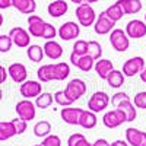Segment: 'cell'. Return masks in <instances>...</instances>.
I'll list each match as a JSON object with an SVG mask.
<instances>
[{
  "instance_id": "4dcf8cb0",
  "label": "cell",
  "mask_w": 146,
  "mask_h": 146,
  "mask_svg": "<svg viewBox=\"0 0 146 146\" xmlns=\"http://www.w3.org/2000/svg\"><path fill=\"white\" fill-rule=\"evenodd\" d=\"M94 64H95V60H94L91 56L85 54V56H79L78 63H76L75 67H78L79 70H82V72H85V73H88V72H91V70L94 69Z\"/></svg>"
},
{
  "instance_id": "9c48e42d",
  "label": "cell",
  "mask_w": 146,
  "mask_h": 146,
  "mask_svg": "<svg viewBox=\"0 0 146 146\" xmlns=\"http://www.w3.org/2000/svg\"><path fill=\"white\" fill-rule=\"evenodd\" d=\"M9 36L12 38L13 44L19 48H28L31 45V35L27 29H23L22 27H15L12 28L9 32Z\"/></svg>"
},
{
  "instance_id": "f907efd6",
  "label": "cell",
  "mask_w": 146,
  "mask_h": 146,
  "mask_svg": "<svg viewBox=\"0 0 146 146\" xmlns=\"http://www.w3.org/2000/svg\"><path fill=\"white\" fill-rule=\"evenodd\" d=\"M96 2H100V0H85V3H88V5H91V3H96Z\"/></svg>"
},
{
  "instance_id": "816d5d0a",
  "label": "cell",
  "mask_w": 146,
  "mask_h": 146,
  "mask_svg": "<svg viewBox=\"0 0 146 146\" xmlns=\"http://www.w3.org/2000/svg\"><path fill=\"white\" fill-rule=\"evenodd\" d=\"M2 25H3V15L0 13V27H2Z\"/></svg>"
},
{
  "instance_id": "db71d44e",
  "label": "cell",
  "mask_w": 146,
  "mask_h": 146,
  "mask_svg": "<svg viewBox=\"0 0 146 146\" xmlns=\"http://www.w3.org/2000/svg\"><path fill=\"white\" fill-rule=\"evenodd\" d=\"M34 146H42V145H34Z\"/></svg>"
},
{
  "instance_id": "bcb514c9",
  "label": "cell",
  "mask_w": 146,
  "mask_h": 146,
  "mask_svg": "<svg viewBox=\"0 0 146 146\" xmlns=\"http://www.w3.org/2000/svg\"><path fill=\"white\" fill-rule=\"evenodd\" d=\"M75 146H92V143H89L86 137H83V139H80V140H79Z\"/></svg>"
},
{
  "instance_id": "ab89813d",
  "label": "cell",
  "mask_w": 146,
  "mask_h": 146,
  "mask_svg": "<svg viewBox=\"0 0 146 146\" xmlns=\"http://www.w3.org/2000/svg\"><path fill=\"white\" fill-rule=\"evenodd\" d=\"M127 100H130V96H129L126 92H115V94L111 96V100H110V101H111V104L117 108L121 102H123V101H127Z\"/></svg>"
},
{
  "instance_id": "6da1fadb",
  "label": "cell",
  "mask_w": 146,
  "mask_h": 146,
  "mask_svg": "<svg viewBox=\"0 0 146 146\" xmlns=\"http://www.w3.org/2000/svg\"><path fill=\"white\" fill-rule=\"evenodd\" d=\"M76 19L80 27H85V28L94 27V23L96 21V13L91 5L82 3L76 7Z\"/></svg>"
},
{
  "instance_id": "44dd1931",
  "label": "cell",
  "mask_w": 146,
  "mask_h": 146,
  "mask_svg": "<svg viewBox=\"0 0 146 146\" xmlns=\"http://www.w3.org/2000/svg\"><path fill=\"white\" fill-rule=\"evenodd\" d=\"M18 135L15 121H0V142H6Z\"/></svg>"
},
{
  "instance_id": "8fae6325",
  "label": "cell",
  "mask_w": 146,
  "mask_h": 146,
  "mask_svg": "<svg viewBox=\"0 0 146 146\" xmlns=\"http://www.w3.org/2000/svg\"><path fill=\"white\" fill-rule=\"evenodd\" d=\"M124 31L129 38L133 40L143 38V36H146V22L140 19H131L130 22H127Z\"/></svg>"
},
{
  "instance_id": "83f0119b",
  "label": "cell",
  "mask_w": 146,
  "mask_h": 146,
  "mask_svg": "<svg viewBox=\"0 0 146 146\" xmlns=\"http://www.w3.org/2000/svg\"><path fill=\"white\" fill-rule=\"evenodd\" d=\"M105 15L111 19L113 22H118L120 19H123V16H124V12H123V9H121V6H120V3L118 2H115L114 5H111V6H108L105 10Z\"/></svg>"
},
{
  "instance_id": "8992f818",
  "label": "cell",
  "mask_w": 146,
  "mask_h": 146,
  "mask_svg": "<svg viewBox=\"0 0 146 146\" xmlns=\"http://www.w3.org/2000/svg\"><path fill=\"white\" fill-rule=\"evenodd\" d=\"M57 35H58V38H62L63 41L76 40L80 35V25L76 22H73V21H67L57 29Z\"/></svg>"
},
{
  "instance_id": "d590c367",
  "label": "cell",
  "mask_w": 146,
  "mask_h": 146,
  "mask_svg": "<svg viewBox=\"0 0 146 146\" xmlns=\"http://www.w3.org/2000/svg\"><path fill=\"white\" fill-rule=\"evenodd\" d=\"M72 53H75L78 56L88 54V41H85V40H76V42L73 44V51Z\"/></svg>"
},
{
  "instance_id": "ba28073f",
  "label": "cell",
  "mask_w": 146,
  "mask_h": 146,
  "mask_svg": "<svg viewBox=\"0 0 146 146\" xmlns=\"http://www.w3.org/2000/svg\"><path fill=\"white\" fill-rule=\"evenodd\" d=\"M102 123L105 127L108 129H117L120 127L123 123H127L126 120V115L121 110L115 108V110H111V111H107L102 117Z\"/></svg>"
},
{
  "instance_id": "484cf974",
  "label": "cell",
  "mask_w": 146,
  "mask_h": 146,
  "mask_svg": "<svg viewBox=\"0 0 146 146\" xmlns=\"http://www.w3.org/2000/svg\"><path fill=\"white\" fill-rule=\"evenodd\" d=\"M70 75V66L66 62L62 63H54L53 64V76L54 80H64Z\"/></svg>"
},
{
  "instance_id": "9a60e30c",
  "label": "cell",
  "mask_w": 146,
  "mask_h": 146,
  "mask_svg": "<svg viewBox=\"0 0 146 146\" xmlns=\"http://www.w3.org/2000/svg\"><path fill=\"white\" fill-rule=\"evenodd\" d=\"M7 73L9 78L13 80L15 83H23L25 80H28V70L22 63H12L7 67Z\"/></svg>"
},
{
  "instance_id": "11a10c76",
  "label": "cell",
  "mask_w": 146,
  "mask_h": 146,
  "mask_svg": "<svg viewBox=\"0 0 146 146\" xmlns=\"http://www.w3.org/2000/svg\"><path fill=\"white\" fill-rule=\"evenodd\" d=\"M145 22H146V13H145Z\"/></svg>"
},
{
  "instance_id": "ffe728a7",
  "label": "cell",
  "mask_w": 146,
  "mask_h": 146,
  "mask_svg": "<svg viewBox=\"0 0 146 146\" xmlns=\"http://www.w3.org/2000/svg\"><path fill=\"white\" fill-rule=\"evenodd\" d=\"M12 7H15L18 12L23 15H34L36 10V3L35 0H12Z\"/></svg>"
},
{
  "instance_id": "1f68e13d",
  "label": "cell",
  "mask_w": 146,
  "mask_h": 146,
  "mask_svg": "<svg viewBox=\"0 0 146 146\" xmlns=\"http://www.w3.org/2000/svg\"><path fill=\"white\" fill-rule=\"evenodd\" d=\"M53 95L50 92H41L38 96L35 98V107L36 108H41V110H45L48 108L51 104H53Z\"/></svg>"
},
{
  "instance_id": "4fadbf2b",
  "label": "cell",
  "mask_w": 146,
  "mask_h": 146,
  "mask_svg": "<svg viewBox=\"0 0 146 146\" xmlns=\"http://www.w3.org/2000/svg\"><path fill=\"white\" fill-rule=\"evenodd\" d=\"M83 110L82 108H73V107H63L60 111V117L69 126H79V118Z\"/></svg>"
},
{
  "instance_id": "74e56055",
  "label": "cell",
  "mask_w": 146,
  "mask_h": 146,
  "mask_svg": "<svg viewBox=\"0 0 146 146\" xmlns=\"http://www.w3.org/2000/svg\"><path fill=\"white\" fill-rule=\"evenodd\" d=\"M41 145L42 146H62V139L57 135H48L47 137L42 139Z\"/></svg>"
},
{
  "instance_id": "4316f807",
  "label": "cell",
  "mask_w": 146,
  "mask_h": 146,
  "mask_svg": "<svg viewBox=\"0 0 146 146\" xmlns=\"http://www.w3.org/2000/svg\"><path fill=\"white\" fill-rule=\"evenodd\" d=\"M27 56L28 58L31 60L32 63H40L42 62L44 58V48L41 45H36V44H31L28 48H27Z\"/></svg>"
},
{
  "instance_id": "c3c4849f",
  "label": "cell",
  "mask_w": 146,
  "mask_h": 146,
  "mask_svg": "<svg viewBox=\"0 0 146 146\" xmlns=\"http://www.w3.org/2000/svg\"><path fill=\"white\" fill-rule=\"evenodd\" d=\"M139 76H140V80H142L143 83H146V66H145V69L140 72V75H139Z\"/></svg>"
},
{
  "instance_id": "f6af8a7d",
  "label": "cell",
  "mask_w": 146,
  "mask_h": 146,
  "mask_svg": "<svg viewBox=\"0 0 146 146\" xmlns=\"http://www.w3.org/2000/svg\"><path fill=\"white\" fill-rule=\"evenodd\" d=\"M92 146H108V140L107 139H98V140H95V143H92Z\"/></svg>"
},
{
  "instance_id": "f1b7e54d",
  "label": "cell",
  "mask_w": 146,
  "mask_h": 146,
  "mask_svg": "<svg viewBox=\"0 0 146 146\" xmlns=\"http://www.w3.org/2000/svg\"><path fill=\"white\" fill-rule=\"evenodd\" d=\"M34 135L36 137H47L48 135H51V124H50V121H47V120H41L38 121L35 126H34Z\"/></svg>"
},
{
  "instance_id": "e0dca14e",
  "label": "cell",
  "mask_w": 146,
  "mask_h": 146,
  "mask_svg": "<svg viewBox=\"0 0 146 146\" xmlns=\"http://www.w3.org/2000/svg\"><path fill=\"white\" fill-rule=\"evenodd\" d=\"M94 69H95V73L98 75V78L105 80L110 73L114 70V64H113L111 60H108V58H100L95 62Z\"/></svg>"
},
{
  "instance_id": "836d02e7",
  "label": "cell",
  "mask_w": 146,
  "mask_h": 146,
  "mask_svg": "<svg viewBox=\"0 0 146 146\" xmlns=\"http://www.w3.org/2000/svg\"><path fill=\"white\" fill-rule=\"evenodd\" d=\"M53 98H54L56 104L60 105V107H72V104H73V101L66 95L64 89H63V91H57V92L53 95Z\"/></svg>"
},
{
  "instance_id": "8d00e7d4",
  "label": "cell",
  "mask_w": 146,
  "mask_h": 146,
  "mask_svg": "<svg viewBox=\"0 0 146 146\" xmlns=\"http://www.w3.org/2000/svg\"><path fill=\"white\" fill-rule=\"evenodd\" d=\"M12 45H13V41L9 35H0V53H9Z\"/></svg>"
},
{
  "instance_id": "f546056e",
  "label": "cell",
  "mask_w": 146,
  "mask_h": 146,
  "mask_svg": "<svg viewBox=\"0 0 146 146\" xmlns=\"http://www.w3.org/2000/svg\"><path fill=\"white\" fill-rule=\"evenodd\" d=\"M36 76H38V80L42 83L47 82H53L54 76H53V64H42L38 70H36Z\"/></svg>"
},
{
  "instance_id": "7bdbcfd3",
  "label": "cell",
  "mask_w": 146,
  "mask_h": 146,
  "mask_svg": "<svg viewBox=\"0 0 146 146\" xmlns=\"http://www.w3.org/2000/svg\"><path fill=\"white\" fill-rule=\"evenodd\" d=\"M7 76H9V73H7L6 67H5V66H0V85L6 82Z\"/></svg>"
},
{
  "instance_id": "2e32d148",
  "label": "cell",
  "mask_w": 146,
  "mask_h": 146,
  "mask_svg": "<svg viewBox=\"0 0 146 146\" xmlns=\"http://www.w3.org/2000/svg\"><path fill=\"white\" fill-rule=\"evenodd\" d=\"M44 23L45 21L38 16V15H29L28 16V32L31 36H34V38H41L42 35V29H44Z\"/></svg>"
},
{
  "instance_id": "cb8c5ba5",
  "label": "cell",
  "mask_w": 146,
  "mask_h": 146,
  "mask_svg": "<svg viewBox=\"0 0 146 146\" xmlns=\"http://www.w3.org/2000/svg\"><path fill=\"white\" fill-rule=\"evenodd\" d=\"M117 108H118V110H121V111L124 113L127 123H130V121H135V120H136V117H137V108L135 107V104L131 102V100L123 101V102H121Z\"/></svg>"
},
{
  "instance_id": "ac0fdd59",
  "label": "cell",
  "mask_w": 146,
  "mask_h": 146,
  "mask_svg": "<svg viewBox=\"0 0 146 146\" xmlns=\"http://www.w3.org/2000/svg\"><path fill=\"white\" fill-rule=\"evenodd\" d=\"M67 10H69V3L66 0H54L47 7V12L51 18H62L63 15L67 13Z\"/></svg>"
},
{
  "instance_id": "7402d4cb",
  "label": "cell",
  "mask_w": 146,
  "mask_h": 146,
  "mask_svg": "<svg viewBox=\"0 0 146 146\" xmlns=\"http://www.w3.org/2000/svg\"><path fill=\"white\" fill-rule=\"evenodd\" d=\"M117 2L120 3L124 15H136L143 7L140 0H117Z\"/></svg>"
},
{
  "instance_id": "d6986e66",
  "label": "cell",
  "mask_w": 146,
  "mask_h": 146,
  "mask_svg": "<svg viewBox=\"0 0 146 146\" xmlns=\"http://www.w3.org/2000/svg\"><path fill=\"white\" fill-rule=\"evenodd\" d=\"M42 48H44V54L48 58H51V60H58L60 57L63 56V47L60 45V42H57L54 40L45 41Z\"/></svg>"
},
{
  "instance_id": "3957f363",
  "label": "cell",
  "mask_w": 146,
  "mask_h": 146,
  "mask_svg": "<svg viewBox=\"0 0 146 146\" xmlns=\"http://www.w3.org/2000/svg\"><path fill=\"white\" fill-rule=\"evenodd\" d=\"M110 100H111V98H110V95L107 92L96 91V92H94L91 95V98L88 101V110L92 111V113H95V114L101 113V111H104V110L108 107Z\"/></svg>"
},
{
  "instance_id": "ee69618b",
  "label": "cell",
  "mask_w": 146,
  "mask_h": 146,
  "mask_svg": "<svg viewBox=\"0 0 146 146\" xmlns=\"http://www.w3.org/2000/svg\"><path fill=\"white\" fill-rule=\"evenodd\" d=\"M12 7V0H0V9H9Z\"/></svg>"
},
{
  "instance_id": "e575fe53",
  "label": "cell",
  "mask_w": 146,
  "mask_h": 146,
  "mask_svg": "<svg viewBox=\"0 0 146 146\" xmlns=\"http://www.w3.org/2000/svg\"><path fill=\"white\" fill-rule=\"evenodd\" d=\"M56 35H57L56 27L51 25V23H48V22H45V23H44V29H42L41 38H44L45 41H50V40H54V38H56Z\"/></svg>"
},
{
  "instance_id": "f5cc1de1",
  "label": "cell",
  "mask_w": 146,
  "mask_h": 146,
  "mask_svg": "<svg viewBox=\"0 0 146 146\" xmlns=\"http://www.w3.org/2000/svg\"><path fill=\"white\" fill-rule=\"evenodd\" d=\"M3 100V91H2V88H0V101Z\"/></svg>"
},
{
  "instance_id": "f35d334b",
  "label": "cell",
  "mask_w": 146,
  "mask_h": 146,
  "mask_svg": "<svg viewBox=\"0 0 146 146\" xmlns=\"http://www.w3.org/2000/svg\"><path fill=\"white\" fill-rule=\"evenodd\" d=\"M135 107L136 108H142V110H146V91H142V92H137L135 95Z\"/></svg>"
},
{
  "instance_id": "603a6c76",
  "label": "cell",
  "mask_w": 146,
  "mask_h": 146,
  "mask_svg": "<svg viewBox=\"0 0 146 146\" xmlns=\"http://www.w3.org/2000/svg\"><path fill=\"white\" fill-rule=\"evenodd\" d=\"M96 123H98L96 114L89 111V110H83L82 114H80V118H79V126L86 129V130H91L96 126Z\"/></svg>"
},
{
  "instance_id": "277c9868",
  "label": "cell",
  "mask_w": 146,
  "mask_h": 146,
  "mask_svg": "<svg viewBox=\"0 0 146 146\" xmlns=\"http://www.w3.org/2000/svg\"><path fill=\"white\" fill-rule=\"evenodd\" d=\"M86 83H85V80L82 79H72L67 85H66V88H64V92L66 95L69 96V98L75 102L78 101L79 98H82V96L86 94Z\"/></svg>"
},
{
  "instance_id": "5b68a950",
  "label": "cell",
  "mask_w": 146,
  "mask_h": 146,
  "mask_svg": "<svg viewBox=\"0 0 146 146\" xmlns=\"http://www.w3.org/2000/svg\"><path fill=\"white\" fill-rule=\"evenodd\" d=\"M15 111L21 120L31 121L36 115V107H35V102H32L31 100H22L16 104Z\"/></svg>"
},
{
  "instance_id": "b9f144b4",
  "label": "cell",
  "mask_w": 146,
  "mask_h": 146,
  "mask_svg": "<svg viewBox=\"0 0 146 146\" xmlns=\"http://www.w3.org/2000/svg\"><path fill=\"white\" fill-rule=\"evenodd\" d=\"M85 136L82 135V133H73V135H70L69 136V139H67V146H75L80 139H83Z\"/></svg>"
},
{
  "instance_id": "7a4b0ae2",
  "label": "cell",
  "mask_w": 146,
  "mask_h": 146,
  "mask_svg": "<svg viewBox=\"0 0 146 146\" xmlns=\"http://www.w3.org/2000/svg\"><path fill=\"white\" fill-rule=\"evenodd\" d=\"M110 44L118 53H124L129 50L130 47V38L127 36L126 31L120 29V28H114L110 32Z\"/></svg>"
},
{
  "instance_id": "52a82bcc",
  "label": "cell",
  "mask_w": 146,
  "mask_h": 146,
  "mask_svg": "<svg viewBox=\"0 0 146 146\" xmlns=\"http://www.w3.org/2000/svg\"><path fill=\"white\" fill-rule=\"evenodd\" d=\"M145 58L140 56L131 57L129 60H126L123 64V75L126 78H133L136 75H140V72L145 69Z\"/></svg>"
},
{
  "instance_id": "5bb4252c",
  "label": "cell",
  "mask_w": 146,
  "mask_h": 146,
  "mask_svg": "<svg viewBox=\"0 0 146 146\" xmlns=\"http://www.w3.org/2000/svg\"><path fill=\"white\" fill-rule=\"evenodd\" d=\"M126 142L129 146H146V131L129 127L126 130Z\"/></svg>"
},
{
  "instance_id": "681fc988",
  "label": "cell",
  "mask_w": 146,
  "mask_h": 146,
  "mask_svg": "<svg viewBox=\"0 0 146 146\" xmlns=\"http://www.w3.org/2000/svg\"><path fill=\"white\" fill-rule=\"evenodd\" d=\"M70 2H72V3H75V5H78V6H79V5H82V3H85V0H70Z\"/></svg>"
},
{
  "instance_id": "60d3db41",
  "label": "cell",
  "mask_w": 146,
  "mask_h": 146,
  "mask_svg": "<svg viewBox=\"0 0 146 146\" xmlns=\"http://www.w3.org/2000/svg\"><path fill=\"white\" fill-rule=\"evenodd\" d=\"M15 126H16V131H18V135H22L23 131L27 130V126H28V121H23L21 118H15Z\"/></svg>"
},
{
  "instance_id": "7dc6e473",
  "label": "cell",
  "mask_w": 146,
  "mask_h": 146,
  "mask_svg": "<svg viewBox=\"0 0 146 146\" xmlns=\"http://www.w3.org/2000/svg\"><path fill=\"white\" fill-rule=\"evenodd\" d=\"M108 146H129V143L124 140H115L113 143H108Z\"/></svg>"
},
{
  "instance_id": "d4e9b609",
  "label": "cell",
  "mask_w": 146,
  "mask_h": 146,
  "mask_svg": "<svg viewBox=\"0 0 146 146\" xmlns=\"http://www.w3.org/2000/svg\"><path fill=\"white\" fill-rule=\"evenodd\" d=\"M108 86L110 88H114V89H118L120 86H123L124 85V80H126V76L123 75V72L121 70H113L111 73L108 75V78L105 79Z\"/></svg>"
},
{
  "instance_id": "d6a6232c",
  "label": "cell",
  "mask_w": 146,
  "mask_h": 146,
  "mask_svg": "<svg viewBox=\"0 0 146 146\" xmlns=\"http://www.w3.org/2000/svg\"><path fill=\"white\" fill-rule=\"evenodd\" d=\"M88 56H91L95 62L100 60L102 56V47L98 41H88Z\"/></svg>"
},
{
  "instance_id": "30bf717a",
  "label": "cell",
  "mask_w": 146,
  "mask_h": 146,
  "mask_svg": "<svg viewBox=\"0 0 146 146\" xmlns=\"http://www.w3.org/2000/svg\"><path fill=\"white\" fill-rule=\"evenodd\" d=\"M19 92L23 96V100H32L42 92V85L38 80H25L23 83H21Z\"/></svg>"
},
{
  "instance_id": "7c38bea8",
  "label": "cell",
  "mask_w": 146,
  "mask_h": 146,
  "mask_svg": "<svg viewBox=\"0 0 146 146\" xmlns=\"http://www.w3.org/2000/svg\"><path fill=\"white\" fill-rule=\"evenodd\" d=\"M114 27H115V22H113L110 19L105 15V12H101V13L96 16V21L94 23V31L98 35H107L114 29Z\"/></svg>"
}]
</instances>
